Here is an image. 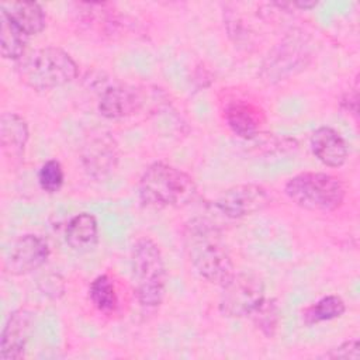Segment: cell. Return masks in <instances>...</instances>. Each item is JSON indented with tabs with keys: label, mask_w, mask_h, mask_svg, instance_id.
I'll list each match as a JSON object with an SVG mask.
<instances>
[{
	"label": "cell",
	"mask_w": 360,
	"mask_h": 360,
	"mask_svg": "<svg viewBox=\"0 0 360 360\" xmlns=\"http://www.w3.org/2000/svg\"><path fill=\"white\" fill-rule=\"evenodd\" d=\"M184 246L193 267L208 283L224 287L235 276L231 255L208 221L198 218L187 225Z\"/></svg>",
	"instance_id": "6da1fadb"
},
{
	"label": "cell",
	"mask_w": 360,
	"mask_h": 360,
	"mask_svg": "<svg viewBox=\"0 0 360 360\" xmlns=\"http://www.w3.org/2000/svg\"><path fill=\"white\" fill-rule=\"evenodd\" d=\"M136 190L141 204L155 210L186 207L197 197L194 179L184 170L163 162L148 166Z\"/></svg>",
	"instance_id": "7a4b0ae2"
},
{
	"label": "cell",
	"mask_w": 360,
	"mask_h": 360,
	"mask_svg": "<svg viewBox=\"0 0 360 360\" xmlns=\"http://www.w3.org/2000/svg\"><path fill=\"white\" fill-rule=\"evenodd\" d=\"M20 80L38 91L62 87L77 77V63L58 46L38 48L25 53L15 66Z\"/></svg>",
	"instance_id": "3957f363"
},
{
	"label": "cell",
	"mask_w": 360,
	"mask_h": 360,
	"mask_svg": "<svg viewBox=\"0 0 360 360\" xmlns=\"http://www.w3.org/2000/svg\"><path fill=\"white\" fill-rule=\"evenodd\" d=\"M134 292L145 308H156L166 294L167 273L159 245L149 236L139 238L131 252Z\"/></svg>",
	"instance_id": "277c9868"
},
{
	"label": "cell",
	"mask_w": 360,
	"mask_h": 360,
	"mask_svg": "<svg viewBox=\"0 0 360 360\" xmlns=\"http://www.w3.org/2000/svg\"><path fill=\"white\" fill-rule=\"evenodd\" d=\"M290 201L312 212H332L343 205L346 188L342 180L330 173L302 172L284 186Z\"/></svg>",
	"instance_id": "5b68a950"
},
{
	"label": "cell",
	"mask_w": 360,
	"mask_h": 360,
	"mask_svg": "<svg viewBox=\"0 0 360 360\" xmlns=\"http://www.w3.org/2000/svg\"><path fill=\"white\" fill-rule=\"evenodd\" d=\"M221 112L228 128L239 138L255 139L266 124V112L249 93L231 90L221 98Z\"/></svg>",
	"instance_id": "8992f818"
},
{
	"label": "cell",
	"mask_w": 360,
	"mask_h": 360,
	"mask_svg": "<svg viewBox=\"0 0 360 360\" xmlns=\"http://www.w3.org/2000/svg\"><path fill=\"white\" fill-rule=\"evenodd\" d=\"M221 288L218 308L228 318L249 316L264 298L263 281L252 273H235Z\"/></svg>",
	"instance_id": "52a82bcc"
},
{
	"label": "cell",
	"mask_w": 360,
	"mask_h": 360,
	"mask_svg": "<svg viewBox=\"0 0 360 360\" xmlns=\"http://www.w3.org/2000/svg\"><path fill=\"white\" fill-rule=\"evenodd\" d=\"M309 49L304 38L288 37L269 52L262 76L267 83H276L302 70L309 60Z\"/></svg>",
	"instance_id": "ba28073f"
},
{
	"label": "cell",
	"mask_w": 360,
	"mask_h": 360,
	"mask_svg": "<svg viewBox=\"0 0 360 360\" xmlns=\"http://www.w3.org/2000/svg\"><path fill=\"white\" fill-rule=\"evenodd\" d=\"M271 202L269 190L256 183L236 184L226 188L214 202L217 211L231 219L245 218L267 208Z\"/></svg>",
	"instance_id": "9c48e42d"
},
{
	"label": "cell",
	"mask_w": 360,
	"mask_h": 360,
	"mask_svg": "<svg viewBox=\"0 0 360 360\" xmlns=\"http://www.w3.org/2000/svg\"><path fill=\"white\" fill-rule=\"evenodd\" d=\"M120 148L110 132L90 136L82 146L80 163L86 174L94 180L108 177L118 166Z\"/></svg>",
	"instance_id": "30bf717a"
},
{
	"label": "cell",
	"mask_w": 360,
	"mask_h": 360,
	"mask_svg": "<svg viewBox=\"0 0 360 360\" xmlns=\"http://www.w3.org/2000/svg\"><path fill=\"white\" fill-rule=\"evenodd\" d=\"M48 257L46 240L39 235L25 233L11 243L4 259V269L11 276H25L42 267Z\"/></svg>",
	"instance_id": "8fae6325"
},
{
	"label": "cell",
	"mask_w": 360,
	"mask_h": 360,
	"mask_svg": "<svg viewBox=\"0 0 360 360\" xmlns=\"http://www.w3.org/2000/svg\"><path fill=\"white\" fill-rule=\"evenodd\" d=\"M34 332V314L25 308L14 309L3 329L0 339L1 360H18L24 357L27 345Z\"/></svg>",
	"instance_id": "7c38bea8"
},
{
	"label": "cell",
	"mask_w": 360,
	"mask_h": 360,
	"mask_svg": "<svg viewBox=\"0 0 360 360\" xmlns=\"http://www.w3.org/2000/svg\"><path fill=\"white\" fill-rule=\"evenodd\" d=\"M142 93L129 84L107 87L100 97L98 111L108 120H121L135 114L142 107Z\"/></svg>",
	"instance_id": "4fadbf2b"
},
{
	"label": "cell",
	"mask_w": 360,
	"mask_h": 360,
	"mask_svg": "<svg viewBox=\"0 0 360 360\" xmlns=\"http://www.w3.org/2000/svg\"><path fill=\"white\" fill-rule=\"evenodd\" d=\"M311 149L315 158L328 167L343 166L349 156L346 141L330 127H319L312 132Z\"/></svg>",
	"instance_id": "5bb4252c"
},
{
	"label": "cell",
	"mask_w": 360,
	"mask_h": 360,
	"mask_svg": "<svg viewBox=\"0 0 360 360\" xmlns=\"http://www.w3.org/2000/svg\"><path fill=\"white\" fill-rule=\"evenodd\" d=\"M30 139L27 121L15 112H4L0 120L1 150L13 163L24 158L25 146Z\"/></svg>",
	"instance_id": "9a60e30c"
},
{
	"label": "cell",
	"mask_w": 360,
	"mask_h": 360,
	"mask_svg": "<svg viewBox=\"0 0 360 360\" xmlns=\"http://www.w3.org/2000/svg\"><path fill=\"white\" fill-rule=\"evenodd\" d=\"M66 243L70 249L84 253L93 250L98 243V225L94 215L82 212L75 215L66 225Z\"/></svg>",
	"instance_id": "2e32d148"
},
{
	"label": "cell",
	"mask_w": 360,
	"mask_h": 360,
	"mask_svg": "<svg viewBox=\"0 0 360 360\" xmlns=\"http://www.w3.org/2000/svg\"><path fill=\"white\" fill-rule=\"evenodd\" d=\"M0 10L20 27L28 37L39 34L46 24V17L42 7L34 1H11L1 3Z\"/></svg>",
	"instance_id": "e0dca14e"
},
{
	"label": "cell",
	"mask_w": 360,
	"mask_h": 360,
	"mask_svg": "<svg viewBox=\"0 0 360 360\" xmlns=\"http://www.w3.org/2000/svg\"><path fill=\"white\" fill-rule=\"evenodd\" d=\"M28 35L0 10V51L4 59L18 62L27 51Z\"/></svg>",
	"instance_id": "ac0fdd59"
},
{
	"label": "cell",
	"mask_w": 360,
	"mask_h": 360,
	"mask_svg": "<svg viewBox=\"0 0 360 360\" xmlns=\"http://www.w3.org/2000/svg\"><path fill=\"white\" fill-rule=\"evenodd\" d=\"M345 311L346 304L339 295H325L312 305H309L304 311L302 318L307 325H316L319 322L340 318Z\"/></svg>",
	"instance_id": "d6986e66"
},
{
	"label": "cell",
	"mask_w": 360,
	"mask_h": 360,
	"mask_svg": "<svg viewBox=\"0 0 360 360\" xmlns=\"http://www.w3.org/2000/svg\"><path fill=\"white\" fill-rule=\"evenodd\" d=\"M89 297L100 312L111 314L118 307V294L114 281L107 274H100L91 281L89 287Z\"/></svg>",
	"instance_id": "ffe728a7"
},
{
	"label": "cell",
	"mask_w": 360,
	"mask_h": 360,
	"mask_svg": "<svg viewBox=\"0 0 360 360\" xmlns=\"http://www.w3.org/2000/svg\"><path fill=\"white\" fill-rule=\"evenodd\" d=\"M253 325L266 338H273L278 328L280 308L274 298H263V301L249 315Z\"/></svg>",
	"instance_id": "44dd1931"
},
{
	"label": "cell",
	"mask_w": 360,
	"mask_h": 360,
	"mask_svg": "<svg viewBox=\"0 0 360 360\" xmlns=\"http://www.w3.org/2000/svg\"><path fill=\"white\" fill-rule=\"evenodd\" d=\"M63 181H65V173L60 162H58L56 159H51L41 166L38 172V183L45 193L48 194L58 193L62 188Z\"/></svg>",
	"instance_id": "7402d4cb"
},
{
	"label": "cell",
	"mask_w": 360,
	"mask_h": 360,
	"mask_svg": "<svg viewBox=\"0 0 360 360\" xmlns=\"http://www.w3.org/2000/svg\"><path fill=\"white\" fill-rule=\"evenodd\" d=\"M326 359H353L357 360L360 357V350H359V340L357 339H350L339 346L330 349L328 353L323 354Z\"/></svg>",
	"instance_id": "603a6c76"
},
{
	"label": "cell",
	"mask_w": 360,
	"mask_h": 360,
	"mask_svg": "<svg viewBox=\"0 0 360 360\" xmlns=\"http://www.w3.org/2000/svg\"><path fill=\"white\" fill-rule=\"evenodd\" d=\"M359 94H357V84L349 90V93H346L342 98V105L345 107V110H347L349 112L357 115V107H359Z\"/></svg>",
	"instance_id": "cb8c5ba5"
},
{
	"label": "cell",
	"mask_w": 360,
	"mask_h": 360,
	"mask_svg": "<svg viewBox=\"0 0 360 360\" xmlns=\"http://www.w3.org/2000/svg\"><path fill=\"white\" fill-rule=\"evenodd\" d=\"M316 4H318L316 1H295V3H290V6L298 7V8H302V10H311V8H314Z\"/></svg>",
	"instance_id": "d4e9b609"
}]
</instances>
